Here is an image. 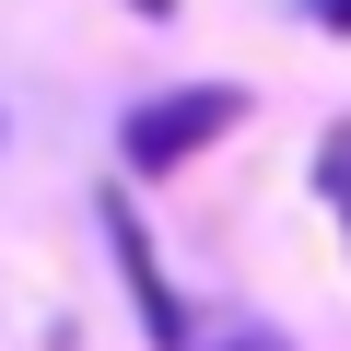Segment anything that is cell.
I'll return each mask as SVG.
<instances>
[{"label":"cell","mask_w":351,"mask_h":351,"mask_svg":"<svg viewBox=\"0 0 351 351\" xmlns=\"http://www.w3.org/2000/svg\"><path fill=\"white\" fill-rule=\"evenodd\" d=\"M199 351H293L281 328H223V339H199Z\"/></svg>","instance_id":"obj_4"},{"label":"cell","mask_w":351,"mask_h":351,"mask_svg":"<svg viewBox=\"0 0 351 351\" xmlns=\"http://www.w3.org/2000/svg\"><path fill=\"white\" fill-rule=\"evenodd\" d=\"M129 12H152V24H176V0H129Z\"/></svg>","instance_id":"obj_6"},{"label":"cell","mask_w":351,"mask_h":351,"mask_svg":"<svg viewBox=\"0 0 351 351\" xmlns=\"http://www.w3.org/2000/svg\"><path fill=\"white\" fill-rule=\"evenodd\" d=\"M316 199H328L339 234H351V117H328V141H316Z\"/></svg>","instance_id":"obj_3"},{"label":"cell","mask_w":351,"mask_h":351,"mask_svg":"<svg viewBox=\"0 0 351 351\" xmlns=\"http://www.w3.org/2000/svg\"><path fill=\"white\" fill-rule=\"evenodd\" d=\"M304 12H316V24H339V36H351V0H304Z\"/></svg>","instance_id":"obj_5"},{"label":"cell","mask_w":351,"mask_h":351,"mask_svg":"<svg viewBox=\"0 0 351 351\" xmlns=\"http://www.w3.org/2000/svg\"><path fill=\"white\" fill-rule=\"evenodd\" d=\"M94 223H106V246H117V281H129V304H141V339H152V351H199V316H188V293L164 281V258H152L141 211L106 188V199H94Z\"/></svg>","instance_id":"obj_2"},{"label":"cell","mask_w":351,"mask_h":351,"mask_svg":"<svg viewBox=\"0 0 351 351\" xmlns=\"http://www.w3.org/2000/svg\"><path fill=\"white\" fill-rule=\"evenodd\" d=\"M246 82H176V94H141L129 117H117V164L129 176H176V164H199L223 129H246Z\"/></svg>","instance_id":"obj_1"}]
</instances>
